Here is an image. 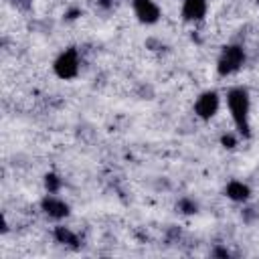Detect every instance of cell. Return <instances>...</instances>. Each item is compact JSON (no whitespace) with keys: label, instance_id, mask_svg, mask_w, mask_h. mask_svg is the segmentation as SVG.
I'll return each instance as SVG.
<instances>
[{"label":"cell","instance_id":"cell-6","mask_svg":"<svg viewBox=\"0 0 259 259\" xmlns=\"http://www.w3.org/2000/svg\"><path fill=\"white\" fill-rule=\"evenodd\" d=\"M40 206H42V210H45L49 217H53V219H63V217L69 214V206H67L61 198H57V196H53V194H49L47 198H42Z\"/></svg>","mask_w":259,"mask_h":259},{"label":"cell","instance_id":"cell-1","mask_svg":"<svg viewBox=\"0 0 259 259\" xmlns=\"http://www.w3.org/2000/svg\"><path fill=\"white\" fill-rule=\"evenodd\" d=\"M227 103L231 109V115L237 123V130L241 134H249V93L243 87H233L227 93Z\"/></svg>","mask_w":259,"mask_h":259},{"label":"cell","instance_id":"cell-8","mask_svg":"<svg viewBox=\"0 0 259 259\" xmlns=\"http://www.w3.org/2000/svg\"><path fill=\"white\" fill-rule=\"evenodd\" d=\"M227 196H229L231 200H235V202H243V200L249 198V188H247L243 182L233 180V182H229V186H227Z\"/></svg>","mask_w":259,"mask_h":259},{"label":"cell","instance_id":"cell-12","mask_svg":"<svg viewBox=\"0 0 259 259\" xmlns=\"http://www.w3.org/2000/svg\"><path fill=\"white\" fill-rule=\"evenodd\" d=\"M221 142H223V146H225V148H233V146H235V138H233L231 134H225Z\"/></svg>","mask_w":259,"mask_h":259},{"label":"cell","instance_id":"cell-5","mask_svg":"<svg viewBox=\"0 0 259 259\" xmlns=\"http://www.w3.org/2000/svg\"><path fill=\"white\" fill-rule=\"evenodd\" d=\"M134 12L140 18V22L154 24L160 18V10L154 4V0H134Z\"/></svg>","mask_w":259,"mask_h":259},{"label":"cell","instance_id":"cell-7","mask_svg":"<svg viewBox=\"0 0 259 259\" xmlns=\"http://www.w3.org/2000/svg\"><path fill=\"white\" fill-rule=\"evenodd\" d=\"M206 14V2L204 0H184L182 16L186 20H200Z\"/></svg>","mask_w":259,"mask_h":259},{"label":"cell","instance_id":"cell-3","mask_svg":"<svg viewBox=\"0 0 259 259\" xmlns=\"http://www.w3.org/2000/svg\"><path fill=\"white\" fill-rule=\"evenodd\" d=\"M55 73L61 77V79H73L79 71V57H77V51L75 49H67L65 53L59 55V59L55 61Z\"/></svg>","mask_w":259,"mask_h":259},{"label":"cell","instance_id":"cell-10","mask_svg":"<svg viewBox=\"0 0 259 259\" xmlns=\"http://www.w3.org/2000/svg\"><path fill=\"white\" fill-rule=\"evenodd\" d=\"M45 186H47V190H49L51 194H55V192L61 188V180H59V176H55V174H47V176H45Z\"/></svg>","mask_w":259,"mask_h":259},{"label":"cell","instance_id":"cell-2","mask_svg":"<svg viewBox=\"0 0 259 259\" xmlns=\"http://www.w3.org/2000/svg\"><path fill=\"white\" fill-rule=\"evenodd\" d=\"M245 61V53L241 47L237 45H231V47H225L221 59H219V73L221 75H231L235 73Z\"/></svg>","mask_w":259,"mask_h":259},{"label":"cell","instance_id":"cell-4","mask_svg":"<svg viewBox=\"0 0 259 259\" xmlns=\"http://www.w3.org/2000/svg\"><path fill=\"white\" fill-rule=\"evenodd\" d=\"M219 109V95L214 91H204L198 99H196V105H194V111L198 117L202 119H210Z\"/></svg>","mask_w":259,"mask_h":259},{"label":"cell","instance_id":"cell-9","mask_svg":"<svg viewBox=\"0 0 259 259\" xmlns=\"http://www.w3.org/2000/svg\"><path fill=\"white\" fill-rule=\"evenodd\" d=\"M55 239H57L59 243H63V245H77V237H75V233H71L67 227H57V231H55Z\"/></svg>","mask_w":259,"mask_h":259},{"label":"cell","instance_id":"cell-11","mask_svg":"<svg viewBox=\"0 0 259 259\" xmlns=\"http://www.w3.org/2000/svg\"><path fill=\"white\" fill-rule=\"evenodd\" d=\"M180 208L182 212H196V204L190 200H180Z\"/></svg>","mask_w":259,"mask_h":259}]
</instances>
